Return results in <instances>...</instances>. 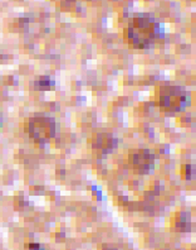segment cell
<instances>
[{
    "instance_id": "1",
    "label": "cell",
    "mask_w": 196,
    "mask_h": 250,
    "mask_svg": "<svg viewBox=\"0 0 196 250\" xmlns=\"http://www.w3.org/2000/svg\"><path fill=\"white\" fill-rule=\"evenodd\" d=\"M125 33L128 44L136 49L150 48L163 36L160 23L145 14L133 17L128 21Z\"/></svg>"
},
{
    "instance_id": "2",
    "label": "cell",
    "mask_w": 196,
    "mask_h": 250,
    "mask_svg": "<svg viewBox=\"0 0 196 250\" xmlns=\"http://www.w3.org/2000/svg\"><path fill=\"white\" fill-rule=\"evenodd\" d=\"M157 103L163 113H180L190 103V95L182 86L162 85L157 91Z\"/></svg>"
},
{
    "instance_id": "3",
    "label": "cell",
    "mask_w": 196,
    "mask_h": 250,
    "mask_svg": "<svg viewBox=\"0 0 196 250\" xmlns=\"http://www.w3.org/2000/svg\"><path fill=\"white\" fill-rule=\"evenodd\" d=\"M27 131L29 137L38 144H45L55 137L57 124L51 116L38 114L29 118L27 124Z\"/></svg>"
},
{
    "instance_id": "4",
    "label": "cell",
    "mask_w": 196,
    "mask_h": 250,
    "mask_svg": "<svg viewBox=\"0 0 196 250\" xmlns=\"http://www.w3.org/2000/svg\"><path fill=\"white\" fill-rule=\"evenodd\" d=\"M131 167L139 174H148L154 171L155 156L148 149H136L128 157Z\"/></svg>"
},
{
    "instance_id": "5",
    "label": "cell",
    "mask_w": 196,
    "mask_h": 250,
    "mask_svg": "<svg viewBox=\"0 0 196 250\" xmlns=\"http://www.w3.org/2000/svg\"><path fill=\"white\" fill-rule=\"evenodd\" d=\"M117 146V139L109 133H98L92 139V146L97 152H101L103 154L111 153Z\"/></svg>"
},
{
    "instance_id": "6",
    "label": "cell",
    "mask_w": 196,
    "mask_h": 250,
    "mask_svg": "<svg viewBox=\"0 0 196 250\" xmlns=\"http://www.w3.org/2000/svg\"><path fill=\"white\" fill-rule=\"evenodd\" d=\"M175 226L178 231H189L191 228V217L189 212H178L175 219Z\"/></svg>"
},
{
    "instance_id": "7",
    "label": "cell",
    "mask_w": 196,
    "mask_h": 250,
    "mask_svg": "<svg viewBox=\"0 0 196 250\" xmlns=\"http://www.w3.org/2000/svg\"><path fill=\"white\" fill-rule=\"evenodd\" d=\"M34 87H36V90H39V91H48V90H52L54 87V81L51 77L42 76L36 80Z\"/></svg>"
},
{
    "instance_id": "8",
    "label": "cell",
    "mask_w": 196,
    "mask_h": 250,
    "mask_svg": "<svg viewBox=\"0 0 196 250\" xmlns=\"http://www.w3.org/2000/svg\"><path fill=\"white\" fill-rule=\"evenodd\" d=\"M182 174H184L187 180H191V178L194 177V174H195L193 166H191V165L184 166V171H182Z\"/></svg>"
},
{
    "instance_id": "9",
    "label": "cell",
    "mask_w": 196,
    "mask_h": 250,
    "mask_svg": "<svg viewBox=\"0 0 196 250\" xmlns=\"http://www.w3.org/2000/svg\"><path fill=\"white\" fill-rule=\"evenodd\" d=\"M28 249L29 250H42V248H40V244H36V243H30V244L28 245Z\"/></svg>"
},
{
    "instance_id": "10",
    "label": "cell",
    "mask_w": 196,
    "mask_h": 250,
    "mask_svg": "<svg viewBox=\"0 0 196 250\" xmlns=\"http://www.w3.org/2000/svg\"><path fill=\"white\" fill-rule=\"evenodd\" d=\"M103 250H117V249H116V248H112V247H107V245H106V247H105V249H103Z\"/></svg>"
}]
</instances>
